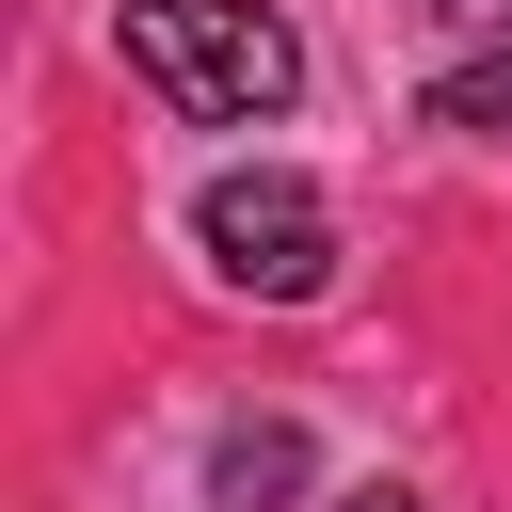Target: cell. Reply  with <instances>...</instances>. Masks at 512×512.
Here are the masks:
<instances>
[{
    "label": "cell",
    "instance_id": "cell-3",
    "mask_svg": "<svg viewBox=\"0 0 512 512\" xmlns=\"http://www.w3.org/2000/svg\"><path fill=\"white\" fill-rule=\"evenodd\" d=\"M208 496H224V512H272V496H304V432H288V416H240V432L208 448Z\"/></svg>",
    "mask_w": 512,
    "mask_h": 512
},
{
    "label": "cell",
    "instance_id": "cell-5",
    "mask_svg": "<svg viewBox=\"0 0 512 512\" xmlns=\"http://www.w3.org/2000/svg\"><path fill=\"white\" fill-rule=\"evenodd\" d=\"M416 16H448V32H512V0H416Z\"/></svg>",
    "mask_w": 512,
    "mask_h": 512
},
{
    "label": "cell",
    "instance_id": "cell-1",
    "mask_svg": "<svg viewBox=\"0 0 512 512\" xmlns=\"http://www.w3.org/2000/svg\"><path fill=\"white\" fill-rule=\"evenodd\" d=\"M128 64L208 128H256V112L304 96V48H288L272 0H128Z\"/></svg>",
    "mask_w": 512,
    "mask_h": 512
},
{
    "label": "cell",
    "instance_id": "cell-2",
    "mask_svg": "<svg viewBox=\"0 0 512 512\" xmlns=\"http://www.w3.org/2000/svg\"><path fill=\"white\" fill-rule=\"evenodd\" d=\"M192 240H208V272H224V288H256V304H304V288L336 272V208H320L288 160H240V176H208Z\"/></svg>",
    "mask_w": 512,
    "mask_h": 512
},
{
    "label": "cell",
    "instance_id": "cell-6",
    "mask_svg": "<svg viewBox=\"0 0 512 512\" xmlns=\"http://www.w3.org/2000/svg\"><path fill=\"white\" fill-rule=\"evenodd\" d=\"M336 512H432V496H384V480H368V496H336Z\"/></svg>",
    "mask_w": 512,
    "mask_h": 512
},
{
    "label": "cell",
    "instance_id": "cell-4",
    "mask_svg": "<svg viewBox=\"0 0 512 512\" xmlns=\"http://www.w3.org/2000/svg\"><path fill=\"white\" fill-rule=\"evenodd\" d=\"M432 128H480V144H512V32H496L480 64H448V80H432Z\"/></svg>",
    "mask_w": 512,
    "mask_h": 512
}]
</instances>
